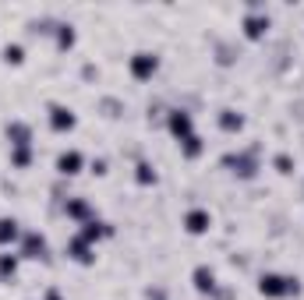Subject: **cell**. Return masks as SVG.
<instances>
[{
	"instance_id": "1",
	"label": "cell",
	"mask_w": 304,
	"mask_h": 300,
	"mask_svg": "<svg viewBox=\"0 0 304 300\" xmlns=\"http://www.w3.org/2000/svg\"><path fill=\"white\" fill-rule=\"evenodd\" d=\"M258 290H262V293H269V297H283V293H297V283L280 279V276H265Z\"/></svg>"
},
{
	"instance_id": "2",
	"label": "cell",
	"mask_w": 304,
	"mask_h": 300,
	"mask_svg": "<svg viewBox=\"0 0 304 300\" xmlns=\"http://www.w3.org/2000/svg\"><path fill=\"white\" fill-rule=\"evenodd\" d=\"M131 71H135V78H149V74L156 71V57H152V53H135Z\"/></svg>"
},
{
	"instance_id": "3",
	"label": "cell",
	"mask_w": 304,
	"mask_h": 300,
	"mask_svg": "<svg viewBox=\"0 0 304 300\" xmlns=\"http://www.w3.org/2000/svg\"><path fill=\"white\" fill-rule=\"evenodd\" d=\"M50 124H53L57 131H71V127H74L71 109H64V106H53V117H50Z\"/></svg>"
},
{
	"instance_id": "4",
	"label": "cell",
	"mask_w": 304,
	"mask_h": 300,
	"mask_svg": "<svg viewBox=\"0 0 304 300\" xmlns=\"http://www.w3.org/2000/svg\"><path fill=\"white\" fill-rule=\"evenodd\" d=\"M187 230H191V233H205L209 230V215L205 212H191V215H187Z\"/></svg>"
},
{
	"instance_id": "5",
	"label": "cell",
	"mask_w": 304,
	"mask_h": 300,
	"mask_svg": "<svg viewBox=\"0 0 304 300\" xmlns=\"http://www.w3.org/2000/svg\"><path fill=\"white\" fill-rule=\"evenodd\" d=\"M57 166H60L64 173H78V166H82V156H78V152H64Z\"/></svg>"
},
{
	"instance_id": "6",
	"label": "cell",
	"mask_w": 304,
	"mask_h": 300,
	"mask_svg": "<svg viewBox=\"0 0 304 300\" xmlns=\"http://www.w3.org/2000/svg\"><path fill=\"white\" fill-rule=\"evenodd\" d=\"M170 127H173V134H184V138H191V134H187V131H191V117H187V113H173Z\"/></svg>"
},
{
	"instance_id": "7",
	"label": "cell",
	"mask_w": 304,
	"mask_h": 300,
	"mask_svg": "<svg viewBox=\"0 0 304 300\" xmlns=\"http://www.w3.org/2000/svg\"><path fill=\"white\" fill-rule=\"evenodd\" d=\"M18 237V222L14 219H0V244H7Z\"/></svg>"
},
{
	"instance_id": "8",
	"label": "cell",
	"mask_w": 304,
	"mask_h": 300,
	"mask_svg": "<svg viewBox=\"0 0 304 300\" xmlns=\"http://www.w3.org/2000/svg\"><path fill=\"white\" fill-rule=\"evenodd\" d=\"M195 286H198V290H212V272H209V269H198V272H195Z\"/></svg>"
},
{
	"instance_id": "9",
	"label": "cell",
	"mask_w": 304,
	"mask_h": 300,
	"mask_svg": "<svg viewBox=\"0 0 304 300\" xmlns=\"http://www.w3.org/2000/svg\"><path fill=\"white\" fill-rule=\"evenodd\" d=\"M7 134H11V138H18L14 145H25V141H28V131H25L21 124H14V127H7Z\"/></svg>"
},
{
	"instance_id": "10",
	"label": "cell",
	"mask_w": 304,
	"mask_h": 300,
	"mask_svg": "<svg viewBox=\"0 0 304 300\" xmlns=\"http://www.w3.org/2000/svg\"><path fill=\"white\" fill-rule=\"evenodd\" d=\"M25 251H28V254H35V251H43V237H35V233H28V240H25Z\"/></svg>"
},
{
	"instance_id": "11",
	"label": "cell",
	"mask_w": 304,
	"mask_h": 300,
	"mask_svg": "<svg viewBox=\"0 0 304 300\" xmlns=\"http://www.w3.org/2000/svg\"><path fill=\"white\" fill-rule=\"evenodd\" d=\"M241 124H244L241 117H234V113H223V127H226V131H237Z\"/></svg>"
},
{
	"instance_id": "12",
	"label": "cell",
	"mask_w": 304,
	"mask_h": 300,
	"mask_svg": "<svg viewBox=\"0 0 304 300\" xmlns=\"http://www.w3.org/2000/svg\"><path fill=\"white\" fill-rule=\"evenodd\" d=\"M184 141H187V145H184V152H187V156H198V152H202V145H198L195 134H191V138H184Z\"/></svg>"
},
{
	"instance_id": "13",
	"label": "cell",
	"mask_w": 304,
	"mask_h": 300,
	"mask_svg": "<svg viewBox=\"0 0 304 300\" xmlns=\"http://www.w3.org/2000/svg\"><path fill=\"white\" fill-rule=\"evenodd\" d=\"M0 276H14V258H0Z\"/></svg>"
},
{
	"instance_id": "14",
	"label": "cell",
	"mask_w": 304,
	"mask_h": 300,
	"mask_svg": "<svg viewBox=\"0 0 304 300\" xmlns=\"http://www.w3.org/2000/svg\"><path fill=\"white\" fill-rule=\"evenodd\" d=\"M262 28H265L262 18H251V21H248V35H251V39H255V35H262Z\"/></svg>"
},
{
	"instance_id": "15",
	"label": "cell",
	"mask_w": 304,
	"mask_h": 300,
	"mask_svg": "<svg viewBox=\"0 0 304 300\" xmlns=\"http://www.w3.org/2000/svg\"><path fill=\"white\" fill-rule=\"evenodd\" d=\"M4 57H7L11 64H18V60H21V46H7V50H4Z\"/></svg>"
},
{
	"instance_id": "16",
	"label": "cell",
	"mask_w": 304,
	"mask_h": 300,
	"mask_svg": "<svg viewBox=\"0 0 304 300\" xmlns=\"http://www.w3.org/2000/svg\"><path fill=\"white\" fill-rule=\"evenodd\" d=\"M138 180H142V184H149V180H156V173H152L149 166H138Z\"/></svg>"
},
{
	"instance_id": "17",
	"label": "cell",
	"mask_w": 304,
	"mask_h": 300,
	"mask_svg": "<svg viewBox=\"0 0 304 300\" xmlns=\"http://www.w3.org/2000/svg\"><path fill=\"white\" fill-rule=\"evenodd\" d=\"M71 43H74V32L64 28V32H60V46H71Z\"/></svg>"
},
{
	"instance_id": "18",
	"label": "cell",
	"mask_w": 304,
	"mask_h": 300,
	"mask_svg": "<svg viewBox=\"0 0 304 300\" xmlns=\"http://www.w3.org/2000/svg\"><path fill=\"white\" fill-rule=\"evenodd\" d=\"M14 163H18V166H25V163H28V152H25V148H21V152H14Z\"/></svg>"
},
{
	"instance_id": "19",
	"label": "cell",
	"mask_w": 304,
	"mask_h": 300,
	"mask_svg": "<svg viewBox=\"0 0 304 300\" xmlns=\"http://www.w3.org/2000/svg\"><path fill=\"white\" fill-rule=\"evenodd\" d=\"M276 166H280L283 173H290V159H287V156H280V159H276Z\"/></svg>"
}]
</instances>
